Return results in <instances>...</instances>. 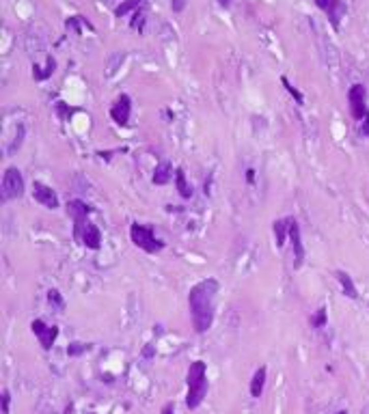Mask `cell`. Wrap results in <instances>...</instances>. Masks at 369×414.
Segmentation results:
<instances>
[{
	"label": "cell",
	"mask_w": 369,
	"mask_h": 414,
	"mask_svg": "<svg viewBox=\"0 0 369 414\" xmlns=\"http://www.w3.org/2000/svg\"><path fill=\"white\" fill-rule=\"evenodd\" d=\"M216 293H218V283L214 279L196 283L188 293V307H190V317L196 333H205L212 328Z\"/></svg>",
	"instance_id": "cell-1"
},
{
	"label": "cell",
	"mask_w": 369,
	"mask_h": 414,
	"mask_svg": "<svg viewBox=\"0 0 369 414\" xmlns=\"http://www.w3.org/2000/svg\"><path fill=\"white\" fill-rule=\"evenodd\" d=\"M208 395V367L203 361H194L188 369V395H186V406L194 410L201 406L203 397Z\"/></svg>",
	"instance_id": "cell-2"
},
{
	"label": "cell",
	"mask_w": 369,
	"mask_h": 414,
	"mask_svg": "<svg viewBox=\"0 0 369 414\" xmlns=\"http://www.w3.org/2000/svg\"><path fill=\"white\" fill-rule=\"evenodd\" d=\"M130 237H132V242L136 244L138 248H143L145 253H160L162 251V244L158 237H156V233L151 231L149 227H145V225H138V223H134L132 227H130Z\"/></svg>",
	"instance_id": "cell-3"
},
{
	"label": "cell",
	"mask_w": 369,
	"mask_h": 414,
	"mask_svg": "<svg viewBox=\"0 0 369 414\" xmlns=\"http://www.w3.org/2000/svg\"><path fill=\"white\" fill-rule=\"evenodd\" d=\"M24 195V177L17 169H7L3 175V183H0V197H3V203L13 199H20Z\"/></svg>",
	"instance_id": "cell-4"
},
{
	"label": "cell",
	"mask_w": 369,
	"mask_h": 414,
	"mask_svg": "<svg viewBox=\"0 0 369 414\" xmlns=\"http://www.w3.org/2000/svg\"><path fill=\"white\" fill-rule=\"evenodd\" d=\"M348 104H350V113H352L354 119L363 121V119L369 117L367 110V91L363 85H352L348 91Z\"/></svg>",
	"instance_id": "cell-5"
},
{
	"label": "cell",
	"mask_w": 369,
	"mask_h": 414,
	"mask_svg": "<svg viewBox=\"0 0 369 414\" xmlns=\"http://www.w3.org/2000/svg\"><path fill=\"white\" fill-rule=\"evenodd\" d=\"M67 214L71 216V220H74V235L80 237V231H82V227L89 223L87 216L91 214V207H89L84 201H69V205H67Z\"/></svg>",
	"instance_id": "cell-6"
},
{
	"label": "cell",
	"mask_w": 369,
	"mask_h": 414,
	"mask_svg": "<svg viewBox=\"0 0 369 414\" xmlns=\"http://www.w3.org/2000/svg\"><path fill=\"white\" fill-rule=\"evenodd\" d=\"M31 330L35 333V337L39 339V343H41L43 349H50L54 345V341H56V337H59V328L43 324L41 319H35L31 324Z\"/></svg>",
	"instance_id": "cell-7"
},
{
	"label": "cell",
	"mask_w": 369,
	"mask_h": 414,
	"mask_svg": "<svg viewBox=\"0 0 369 414\" xmlns=\"http://www.w3.org/2000/svg\"><path fill=\"white\" fill-rule=\"evenodd\" d=\"M33 197H35L37 203H41L43 207H48V209H56L59 207L56 192H54L50 186H46V183H41V181H35L33 183Z\"/></svg>",
	"instance_id": "cell-8"
},
{
	"label": "cell",
	"mask_w": 369,
	"mask_h": 414,
	"mask_svg": "<svg viewBox=\"0 0 369 414\" xmlns=\"http://www.w3.org/2000/svg\"><path fill=\"white\" fill-rule=\"evenodd\" d=\"M290 240L294 248V268H300L304 263V246H302V237H300V227L294 218H290Z\"/></svg>",
	"instance_id": "cell-9"
},
{
	"label": "cell",
	"mask_w": 369,
	"mask_h": 414,
	"mask_svg": "<svg viewBox=\"0 0 369 414\" xmlns=\"http://www.w3.org/2000/svg\"><path fill=\"white\" fill-rule=\"evenodd\" d=\"M130 115H132V99H130L128 95H121V97L112 104V108H110L112 121L119 123V125H128Z\"/></svg>",
	"instance_id": "cell-10"
},
{
	"label": "cell",
	"mask_w": 369,
	"mask_h": 414,
	"mask_svg": "<svg viewBox=\"0 0 369 414\" xmlns=\"http://www.w3.org/2000/svg\"><path fill=\"white\" fill-rule=\"evenodd\" d=\"M316 5H318V9H322V11L328 15L330 24L337 29L341 15H344V3H341V0H316Z\"/></svg>",
	"instance_id": "cell-11"
},
{
	"label": "cell",
	"mask_w": 369,
	"mask_h": 414,
	"mask_svg": "<svg viewBox=\"0 0 369 414\" xmlns=\"http://www.w3.org/2000/svg\"><path fill=\"white\" fill-rule=\"evenodd\" d=\"M80 240H82V244L87 248H91V251H97V248L102 246V233L100 229H97L91 220L82 227V231H80Z\"/></svg>",
	"instance_id": "cell-12"
},
{
	"label": "cell",
	"mask_w": 369,
	"mask_h": 414,
	"mask_svg": "<svg viewBox=\"0 0 369 414\" xmlns=\"http://www.w3.org/2000/svg\"><path fill=\"white\" fill-rule=\"evenodd\" d=\"M266 375H268V369L266 367H259V369L255 371L253 380H250V397L259 399L264 393V386H266Z\"/></svg>",
	"instance_id": "cell-13"
},
{
	"label": "cell",
	"mask_w": 369,
	"mask_h": 414,
	"mask_svg": "<svg viewBox=\"0 0 369 414\" xmlns=\"http://www.w3.org/2000/svg\"><path fill=\"white\" fill-rule=\"evenodd\" d=\"M24 136H26V127L20 123V125H15V130H13V138L9 141V145L5 147V153L7 155H13L17 149L22 147V143H24Z\"/></svg>",
	"instance_id": "cell-14"
},
{
	"label": "cell",
	"mask_w": 369,
	"mask_h": 414,
	"mask_svg": "<svg viewBox=\"0 0 369 414\" xmlns=\"http://www.w3.org/2000/svg\"><path fill=\"white\" fill-rule=\"evenodd\" d=\"M171 179H173V169H171V164L162 162L156 167L154 171V183L156 186H164V183H168Z\"/></svg>",
	"instance_id": "cell-15"
},
{
	"label": "cell",
	"mask_w": 369,
	"mask_h": 414,
	"mask_svg": "<svg viewBox=\"0 0 369 414\" xmlns=\"http://www.w3.org/2000/svg\"><path fill=\"white\" fill-rule=\"evenodd\" d=\"M287 235H290V218L276 220V223H274V237H276V246H283Z\"/></svg>",
	"instance_id": "cell-16"
},
{
	"label": "cell",
	"mask_w": 369,
	"mask_h": 414,
	"mask_svg": "<svg viewBox=\"0 0 369 414\" xmlns=\"http://www.w3.org/2000/svg\"><path fill=\"white\" fill-rule=\"evenodd\" d=\"M175 186H177V192H179V195H182L184 199H190V197H192V188L186 183V175H184L182 169L175 171Z\"/></svg>",
	"instance_id": "cell-17"
},
{
	"label": "cell",
	"mask_w": 369,
	"mask_h": 414,
	"mask_svg": "<svg viewBox=\"0 0 369 414\" xmlns=\"http://www.w3.org/2000/svg\"><path fill=\"white\" fill-rule=\"evenodd\" d=\"M54 69H56V61H54L52 57H48V63H46V69H39L37 65H35L33 67V76L35 78H37V80H46V78H50L52 76V73H54Z\"/></svg>",
	"instance_id": "cell-18"
},
{
	"label": "cell",
	"mask_w": 369,
	"mask_h": 414,
	"mask_svg": "<svg viewBox=\"0 0 369 414\" xmlns=\"http://www.w3.org/2000/svg\"><path fill=\"white\" fill-rule=\"evenodd\" d=\"M337 276H339V283H341V287H344L346 296H348V298H356L358 293H356V287H354L352 279H350V274H346V272H339Z\"/></svg>",
	"instance_id": "cell-19"
},
{
	"label": "cell",
	"mask_w": 369,
	"mask_h": 414,
	"mask_svg": "<svg viewBox=\"0 0 369 414\" xmlns=\"http://www.w3.org/2000/svg\"><path fill=\"white\" fill-rule=\"evenodd\" d=\"M140 3H143V0H123V3L119 5V7H117V17H123V15H128L130 11H132V9H136V7H140Z\"/></svg>",
	"instance_id": "cell-20"
},
{
	"label": "cell",
	"mask_w": 369,
	"mask_h": 414,
	"mask_svg": "<svg viewBox=\"0 0 369 414\" xmlns=\"http://www.w3.org/2000/svg\"><path fill=\"white\" fill-rule=\"evenodd\" d=\"M123 59H125L123 52H115V54H112L110 61H108V76H115L117 69H119V65L123 63Z\"/></svg>",
	"instance_id": "cell-21"
},
{
	"label": "cell",
	"mask_w": 369,
	"mask_h": 414,
	"mask_svg": "<svg viewBox=\"0 0 369 414\" xmlns=\"http://www.w3.org/2000/svg\"><path fill=\"white\" fill-rule=\"evenodd\" d=\"M324 324H326V309H320L316 313V317H311V326L313 328H324Z\"/></svg>",
	"instance_id": "cell-22"
},
{
	"label": "cell",
	"mask_w": 369,
	"mask_h": 414,
	"mask_svg": "<svg viewBox=\"0 0 369 414\" xmlns=\"http://www.w3.org/2000/svg\"><path fill=\"white\" fill-rule=\"evenodd\" d=\"M48 300H50V305H54V307L61 309V311H63V307H65V302H63L61 293H59L56 289H50V291H48Z\"/></svg>",
	"instance_id": "cell-23"
},
{
	"label": "cell",
	"mask_w": 369,
	"mask_h": 414,
	"mask_svg": "<svg viewBox=\"0 0 369 414\" xmlns=\"http://www.w3.org/2000/svg\"><path fill=\"white\" fill-rule=\"evenodd\" d=\"M87 349H89V345H84V343H71L67 347V354L69 356H80L82 352H87Z\"/></svg>",
	"instance_id": "cell-24"
},
{
	"label": "cell",
	"mask_w": 369,
	"mask_h": 414,
	"mask_svg": "<svg viewBox=\"0 0 369 414\" xmlns=\"http://www.w3.org/2000/svg\"><path fill=\"white\" fill-rule=\"evenodd\" d=\"M281 82H283V85H285V89H287V91H290V93H292V95L296 97V102H298V104H302V102H304V97H302V95L298 93V91H296V89H294V87L290 85V80H287L285 76L281 78Z\"/></svg>",
	"instance_id": "cell-25"
},
{
	"label": "cell",
	"mask_w": 369,
	"mask_h": 414,
	"mask_svg": "<svg viewBox=\"0 0 369 414\" xmlns=\"http://www.w3.org/2000/svg\"><path fill=\"white\" fill-rule=\"evenodd\" d=\"M9 401H11V395L9 391H3V414H9Z\"/></svg>",
	"instance_id": "cell-26"
},
{
	"label": "cell",
	"mask_w": 369,
	"mask_h": 414,
	"mask_svg": "<svg viewBox=\"0 0 369 414\" xmlns=\"http://www.w3.org/2000/svg\"><path fill=\"white\" fill-rule=\"evenodd\" d=\"M171 7H173V11H182V9H184V0H173Z\"/></svg>",
	"instance_id": "cell-27"
},
{
	"label": "cell",
	"mask_w": 369,
	"mask_h": 414,
	"mask_svg": "<svg viewBox=\"0 0 369 414\" xmlns=\"http://www.w3.org/2000/svg\"><path fill=\"white\" fill-rule=\"evenodd\" d=\"M162 414H173V403H166V406L162 408Z\"/></svg>",
	"instance_id": "cell-28"
},
{
	"label": "cell",
	"mask_w": 369,
	"mask_h": 414,
	"mask_svg": "<svg viewBox=\"0 0 369 414\" xmlns=\"http://www.w3.org/2000/svg\"><path fill=\"white\" fill-rule=\"evenodd\" d=\"M151 356H154V347L147 345V347H145V358H151Z\"/></svg>",
	"instance_id": "cell-29"
},
{
	"label": "cell",
	"mask_w": 369,
	"mask_h": 414,
	"mask_svg": "<svg viewBox=\"0 0 369 414\" xmlns=\"http://www.w3.org/2000/svg\"><path fill=\"white\" fill-rule=\"evenodd\" d=\"M246 179H248V181H253V179H255V171H253V169H248V171H246Z\"/></svg>",
	"instance_id": "cell-30"
},
{
	"label": "cell",
	"mask_w": 369,
	"mask_h": 414,
	"mask_svg": "<svg viewBox=\"0 0 369 414\" xmlns=\"http://www.w3.org/2000/svg\"><path fill=\"white\" fill-rule=\"evenodd\" d=\"M220 5H224V7H227V5H229V0H220Z\"/></svg>",
	"instance_id": "cell-31"
},
{
	"label": "cell",
	"mask_w": 369,
	"mask_h": 414,
	"mask_svg": "<svg viewBox=\"0 0 369 414\" xmlns=\"http://www.w3.org/2000/svg\"><path fill=\"white\" fill-rule=\"evenodd\" d=\"M337 414H348V412H337Z\"/></svg>",
	"instance_id": "cell-32"
}]
</instances>
